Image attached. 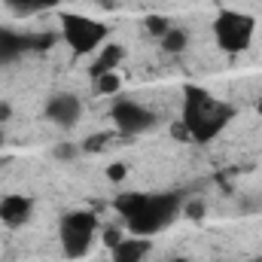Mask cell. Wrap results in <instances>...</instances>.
Instances as JSON below:
<instances>
[{"mask_svg":"<svg viewBox=\"0 0 262 262\" xmlns=\"http://www.w3.org/2000/svg\"><path fill=\"white\" fill-rule=\"evenodd\" d=\"M113 207L125 220L128 235L156 238L177 220L183 201L177 192H119L113 198Z\"/></svg>","mask_w":262,"mask_h":262,"instance_id":"1","label":"cell"},{"mask_svg":"<svg viewBox=\"0 0 262 262\" xmlns=\"http://www.w3.org/2000/svg\"><path fill=\"white\" fill-rule=\"evenodd\" d=\"M235 110L216 98L213 92H207L204 85L186 82L183 85V104H180V125L186 128L189 140L195 143H207L213 140L220 131L232 122Z\"/></svg>","mask_w":262,"mask_h":262,"instance_id":"2","label":"cell"},{"mask_svg":"<svg viewBox=\"0 0 262 262\" xmlns=\"http://www.w3.org/2000/svg\"><path fill=\"white\" fill-rule=\"evenodd\" d=\"M58 37L67 43V49L73 55H95L107 40L110 28L101 21V18H92V15H82V12H61L58 15Z\"/></svg>","mask_w":262,"mask_h":262,"instance_id":"3","label":"cell"},{"mask_svg":"<svg viewBox=\"0 0 262 262\" xmlns=\"http://www.w3.org/2000/svg\"><path fill=\"white\" fill-rule=\"evenodd\" d=\"M210 34L226 55H238L253 43L256 18L250 12H241V9H220L213 25H210Z\"/></svg>","mask_w":262,"mask_h":262,"instance_id":"4","label":"cell"},{"mask_svg":"<svg viewBox=\"0 0 262 262\" xmlns=\"http://www.w3.org/2000/svg\"><path fill=\"white\" fill-rule=\"evenodd\" d=\"M98 216L92 210H67L64 216L58 220V244L64 259H82L98 235Z\"/></svg>","mask_w":262,"mask_h":262,"instance_id":"5","label":"cell"},{"mask_svg":"<svg viewBox=\"0 0 262 262\" xmlns=\"http://www.w3.org/2000/svg\"><path fill=\"white\" fill-rule=\"evenodd\" d=\"M110 119H113L116 131H122V134H146V131L156 128V122H159L156 110H149L146 104L131 101V98H119V101H113V107H110Z\"/></svg>","mask_w":262,"mask_h":262,"instance_id":"6","label":"cell"},{"mask_svg":"<svg viewBox=\"0 0 262 262\" xmlns=\"http://www.w3.org/2000/svg\"><path fill=\"white\" fill-rule=\"evenodd\" d=\"M46 119L55 128H73L82 119V101L70 92H58L46 101Z\"/></svg>","mask_w":262,"mask_h":262,"instance_id":"7","label":"cell"},{"mask_svg":"<svg viewBox=\"0 0 262 262\" xmlns=\"http://www.w3.org/2000/svg\"><path fill=\"white\" fill-rule=\"evenodd\" d=\"M34 213V201L21 192H9V195L0 198V223L9 226V229H18L31 220Z\"/></svg>","mask_w":262,"mask_h":262,"instance_id":"8","label":"cell"},{"mask_svg":"<svg viewBox=\"0 0 262 262\" xmlns=\"http://www.w3.org/2000/svg\"><path fill=\"white\" fill-rule=\"evenodd\" d=\"M34 37H25L18 31H9V28H0V67L18 61L28 49H34Z\"/></svg>","mask_w":262,"mask_h":262,"instance_id":"9","label":"cell"},{"mask_svg":"<svg viewBox=\"0 0 262 262\" xmlns=\"http://www.w3.org/2000/svg\"><path fill=\"white\" fill-rule=\"evenodd\" d=\"M152 250V238H140V235H125L113 250L110 259L113 262H143Z\"/></svg>","mask_w":262,"mask_h":262,"instance_id":"10","label":"cell"},{"mask_svg":"<svg viewBox=\"0 0 262 262\" xmlns=\"http://www.w3.org/2000/svg\"><path fill=\"white\" fill-rule=\"evenodd\" d=\"M122 58H125V46H119V43H104V46L95 52L92 79H98V76H104V73H113L116 67L122 64Z\"/></svg>","mask_w":262,"mask_h":262,"instance_id":"11","label":"cell"},{"mask_svg":"<svg viewBox=\"0 0 262 262\" xmlns=\"http://www.w3.org/2000/svg\"><path fill=\"white\" fill-rule=\"evenodd\" d=\"M159 43H162V49H165L168 55H180V52H186V46H189V34H186L183 28H171L168 34L159 37Z\"/></svg>","mask_w":262,"mask_h":262,"instance_id":"12","label":"cell"},{"mask_svg":"<svg viewBox=\"0 0 262 262\" xmlns=\"http://www.w3.org/2000/svg\"><path fill=\"white\" fill-rule=\"evenodd\" d=\"M119 89H122V79H119L116 70H113V73H104V76L95 79V92H98V95H116Z\"/></svg>","mask_w":262,"mask_h":262,"instance_id":"13","label":"cell"},{"mask_svg":"<svg viewBox=\"0 0 262 262\" xmlns=\"http://www.w3.org/2000/svg\"><path fill=\"white\" fill-rule=\"evenodd\" d=\"M174 25L165 18V15H146V31L152 34V37H162V34H168Z\"/></svg>","mask_w":262,"mask_h":262,"instance_id":"14","label":"cell"},{"mask_svg":"<svg viewBox=\"0 0 262 262\" xmlns=\"http://www.w3.org/2000/svg\"><path fill=\"white\" fill-rule=\"evenodd\" d=\"M15 15H31V12H37L40 6H37V0H3Z\"/></svg>","mask_w":262,"mask_h":262,"instance_id":"15","label":"cell"},{"mask_svg":"<svg viewBox=\"0 0 262 262\" xmlns=\"http://www.w3.org/2000/svg\"><path fill=\"white\" fill-rule=\"evenodd\" d=\"M125 174H128V168H125L122 162H113V165H107V177H110L113 183H119V180H125Z\"/></svg>","mask_w":262,"mask_h":262,"instance_id":"16","label":"cell"},{"mask_svg":"<svg viewBox=\"0 0 262 262\" xmlns=\"http://www.w3.org/2000/svg\"><path fill=\"white\" fill-rule=\"evenodd\" d=\"M122 238H125V235H122V232H119L116 226H107V229H104V244H107L110 250H113V247H116V244H119Z\"/></svg>","mask_w":262,"mask_h":262,"instance_id":"17","label":"cell"},{"mask_svg":"<svg viewBox=\"0 0 262 262\" xmlns=\"http://www.w3.org/2000/svg\"><path fill=\"white\" fill-rule=\"evenodd\" d=\"M73 152H79V146H73V143H61V146H55V156H58V159H73Z\"/></svg>","mask_w":262,"mask_h":262,"instance_id":"18","label":"cell"},{"mask_svg":"<svg viewBox=\"0 0 262 262\" xmlns=\"http://www.w3.org/2000/svg\"><path fill=\"white\" fill-rule=\"evenodd\" d=\"M58 3H64V0H37L40 9H52V6H58Z\"/></svg>","mask_w":262,"mask_h":262,"instance_id":"19","label":"cell"},{"mask_svg":"<svg viewBox=\"0 0 262 262\" xmlns=\"http://www.w3.org/2000/svg\"><path fill=\"white\" fill-rule=\"evenodd\" d=\"M9 116H12V107H9V104H0V122L9 119Z\"/></svg>","mask_w":262,"mask_h":262,"instance_id":"20","label":"cell"},{"mask_svg":"<svg viewBox=\"0 0 262 262\" xmlns=\"http://www.w3.org/2000/svg\"><path fill=\"white\" fill-rule=\"evenodd\" d=\"M171 262H213V259H189V256H177V259H171Z\"/></svg>","mask_w":262,"mask_h":262,"instance_id":"21","label":"cell"},{"mask_svg":"<svg viewBox=\"0 0 262 262\" xmlns=\"http://www.w3.org/2000/svg\"><path fill=\"white\" fill-rule=\"evenodd\" d=\"M3 143H6V134H3V128H0V149H3Z\"/></svg>","mask_w":262,"mask_h":262,"instance_id":"22","label":"cell"},{"mask_svg":"<svg viewBox=\"0 0 262 262\" xmlns=\"http://www.w3.org/2000/svg\"><path fill=\"white\" fill-rule=\"evenodd\" d=\"M0 168H3V159H0Z\"/></svg>","mask_w":262,"mask_h":262,"instance_id":"23","label":"cell"}]
</instances>
